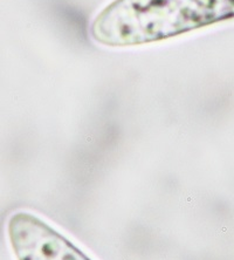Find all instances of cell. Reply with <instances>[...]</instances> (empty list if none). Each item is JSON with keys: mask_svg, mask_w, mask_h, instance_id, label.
Listing matches in <instances>:
<instances>
[{"mask_svg": "<svg viewBox=\"0 0 234 260\" xmlns=\"http://www.w3.org/2000/svg\"><path fill=\"white\" fill-rule=\"evenodd\" d=\"M234 18V0H116L98 15V43L131 46L176 37Z\"/></svg>", "mask_w": 234, "mask_h": 260, "instance_id": "obj_1", "label": "cell"}, {"mask_svg": "<svg viewBox=\"0 0 234 260\" xmlns=\"http://www.w3.org/2000/svg\"><path fill=\"white\" fill-rule=\"evenodd\" d=\"M7 232L19 260H88L62 235L30 213H14Z\"/></svg>", "mask_w": 234, "mask_h": 260, "instance_id": "obj_2", "label": "cell"}]
</instances>
